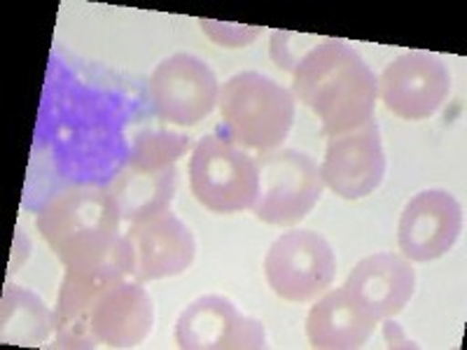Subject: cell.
<instances>
[{
    "label": "cell",
    "mask_w": 467,
    "mask_h": 350,
    "mask_svg": "<svg viewBox=\"0 0 467 350\" xmlns=\"http://www.w3.org/2000/svg\"><path fill=\"white\" fill-rule=\"evenodd\" d=\"M292 94L318 115L320 133L335 139L374 119L379 77L341 37H320L292 70Z\"/></svg>",
    "instance_id": "6da1fadb"
},
{
    "label": "cell",
    "mask_w": 467,
    "mask_h": 350,
    "mask_svg": "<svg viewBox=\"0 0 467 350\" xmlns=\"http://www.w3.org/2000/svg\"><path fill=\"white\" fill-rule=\"evenodd\" d=\"M119 222L110 191L70 187L45 203L36 224L66 269H91L103 264L122 241Z\"/></svg>",
    "instance_id": "7a4b0ae2"
},
{
    "label": "cell",
    "mask_w": 467,
    "mask_h": 350,
    "mask_svg": "<svg viewBox=\"0 0 467 350\" xmlns=\"http://www.w3.org/2000/svg\"><path fill=\"white\" fill-rule=\"evenodd\" d=\"M220 112L229 143L269 152L285 143L295 124V94L262 73L234 75L220 87Z\"/></svg>",
    "instance_id": "3957f363"
},
{
    "label": "cell",
    "mask_w": 467,
    "mask_h": 350,
    "mask_svg": "<svg viewBox=\"0 0 467 350\" xmlns=\"http://www.w3.org/2000/svg\"><path fill=\"white\" fill-rule=\"evenodd\" d=\"M190 190L211 212L253 211L260 197L257 161L220 136H203L190 160Z\"/></svg>",
    "instance_id": "277c9868"
},
{
    "label": "cell",
    "mask_w": 467,
    "mask_h": 350,
    "mask_svg": "<svg viewBox=\"0 0 467 350\" xmlns=\"http://www.w3.org/2000/svg\"><path fill=\"white\" fill-rule=\"evenodd\" d=\"M260 197L257 218L276 227H292L314 211L323 194V175L314 157L297 149H269L257 157Z\"/></svg>",
    "instance_id": "5b68a950"
},
{
    "label": "cell",
    "mask_w": 467,
    "mask_h": 350,
    "mask_svg": "<svg viewBox=\"0 0 467 350\" xmlns=\"http://www.w3.org/2000/svg\"><path fill=\"white\" fill-rule=\"evenodd\" d=\"M265 276L281 299L306 304L335 283V250L327 239L308 229L285 232L266 250Z\"/></svg>",
    "instance_id": "8992f818"
},
{
    "label": "cell",
    "mask_w": 467,
    "mask_h": 350,
    "mask_svg": "<svg viewBox=\"0 0 467 350\" xmlns=\"http://www.w3.org/2000/svg\"><path fill=\"white\" fill-rule=\"evenodd\" d=\"M148 89L152 110L178 127H194L206 119L220 98L213 68L192 54L164 58L150 75Z\"/></svg>",
    "instance_id": "52a82bcc"
},
{
    "label": "cell",
    "mask_w": 467,
    "mask_h": 350,
    "mask_svg": "<svg viewBox=\"0 0 467 350\" xmlns=\"http://www.w3.org/2000/svg\"><path fill=\"white\" fill-rule=\"evenodd\" d=\"M451 91V73L432 52H407L379 77V96L400 119L419 122L435 115Z\"/></svg>",
    "instance_id": "ba28073f"
},
{
    "label": "cell",
    "mask_w": 467,
    "mask_h": 350,
    "mask_svg": "<svg viewBox=\"0 0 467 350\" xmlns=\"http://www.w3.org/2000/svg\"><path fill=\"white\" fill-rule=\"evenodd\" d=\"M175 345L182 350H262L266 335L260 320L241 314L227 297L208 294L181 314Z\"/></svg>",
    "instance_id": "9c48e42d"
},
{
    "label": "cell",
    "mask_w": 467,
    "mask_h": 350,
    "mask_svg": "<svg viewBox=\"0 0 467 350\" xmlns=\"http://www.w3.org/2000/svg\"><path fill=\"white\" fill-rule=\"evenodd\" d=\"M320 175L325 185L346 201L374 194L386 175V152L377 119L329 139Z\"/></svg>",
    "instance_id": "30bf717a"
},
{
    "label": "cell",
    "mask_w": 467,
    "mask_h": 350,
    "mask_svg": "<svg viewBox=\"0 0 467 350\" xmlns=\"http://www.w3.org/2000/svg\"><path fill=\"white\" fill-rule=\"evenodd\" d=\"M465 227L462 206L449 191L425 190L404 206L398 224V245L411 262L446 255Z\"/></svg>",
    "instance_id": "8fae6325"
},
{
    "label": "cell",
    "mask_w": 467,
    "mask_h": 350,
    "mask_svg": "<svg viewBox=\"0 0 467 350\" xmlns=\"http://www.w3.org/2000/svg\"><path fill=\"white\" fill-rule=\"evenodd\" d=\"M124 236L136 255L133 281L139 283L181 276L197 257L194 233L171 211L157 212L140 222H131Z\"/></svg>",
    "instance_id": "7c38bea8"
},
{
    "label": "cell",
    "mask_w": 467,
    "mask_h": 350,
    "mask_svg": "<svg viewBox=\"0 0 467 350\" xmlns=\"http://www.w3.org/2000/svg\"><path fill=\"white\" fill-rule=\"evenodd\" d=\"M152 323V299L143 283L129 278L112 283L99 294L87 329L96 348H136L148 339Z\"/></svg>",
    "instance_id": "4fadbf2b"
},
{
    "label": "cell",
    "mask_w": 467,
    "mask_h": 350,
    "mask_svg": "<svg viewBox=\"0 0 467 350\" xmlns=\"http://www.w3.org/2000/svg\"><path fill=\"white\" fill-rule=\"evenodd\" d=\"M344 287L362 311L379 323L400 314L414 297L416 271L407 257L377 252L358 262Z\"/></svg>",
    "instance_id": "5bb4252c"
},
{
    "label": "cell",
    "mask_w": 467,
    "mask_h": 350,
    "mask_svg": "<svg viewBox=\"0 0 467 350\" xmlns=\"http://www.w3.org/2000/svg\"><path fill=\"white\" fill-rule=\"evenodd\" d=\"M377 320L362 311L346 287L332 290L311 306L306 318L308 344L318 350L365 348L372 339Z\"/></svg>",
    "instance_id": "9a60e30c"
},
{
    "label": "cell",
    "mask_w": 467,
    "mask_h": 350,
    "mask_svg": "<svg viewBox=\"0 0 467 350\" xmlns=\"http://www.w3.org/2000/svg\"><path fill=\"white\" fill-rule=\"evenodd\" d=\"M175 185H178L175 166L157 173H143L124 166L110 182L108 191L119 208V218L127 222H140L157 212L169 211L175 197Z\"/></svg>",
    "instance_id": "2e32d148"
},
{
    "label": "cell",
    "mask_w": 467,
    "mask_h": 350,
    "mask_svg": "<svg viewBox=\"0 0 467 350\" xmlns=\"http://www.w3.org/2000/svg\"><path fill=\"white\" fill-rule=\"evenodd\" d=\"M3 344L36 345L43 344L52 335L54 314H49L40 299L33 292L22 290L19 285H5L3 292Z\"/></svg>",
    "instance_id": "e0dca14e"
},
{
    "label": "cell",
    "mask_w": 467,
    "mask_h": 350,
    "mask_svg": "<svg viewBox=\"0 0 467 350\" xmlns=\"http://www.w3.org/2000/svg\"><path fill=\"white\" fill-rule=\"evenodd\" d=\"M187 148H190V139L181 133L143 131L133 139L127 166L143 173H157L173 166L187 152Z\"/></svg>",
    "instance_id": "ac0fdd59"
},
{
    "label": "cell",
    "mask_w": 467,
    "mask_h": 350,
    "mask_svg": "<svg viewBox=\"0 0 467 350\" xmlns=\"http://www.w3.org/2000/svg\"><path fill=\"white\" fill-rule=\"evenodd\" d=\"M320 36H306V33H287V31H276L274 37H271V47L269 54L271 58L276 61L278 68L292 70L297 68L299 61L306 57L311 49L318 45Z\"/></svg>",
    "instance_id": "d6986e66"
},
{
    "label": "cell",
    "mask_w": 467,
    "mask_h": 350,
    "mask_svg": "<svg viewBox=\"0 0 467 350\" xmlns=\"http://www.w3.org/2000/svg\"><path fill=\"white\" fill-rule=\"evenodd\" d=\"M206 31V36L223 47H245L262 33V26H244V24H224L213 22V19H202L199 22Z\"/></svg>",
    "instance_id": "ffe728a7"
},
{
    "label": "cell",
    "mask_w": 467,
    "mask_h": 350,
    "mask_svg": "<svg viewBox=\"0 0 467 350\" xmlns=\"http://www.w3.org/2000/svg\"><path fill=\"white\" fill-rule=\"evenodd\" d=\"M383 341H386L388 348H419V344H414V341H409L404 336L402 327L395 320H386L383 323Z\"/></svg>",
    "instance_id": "44dd1931"
}]
</instances>
